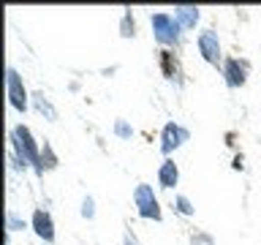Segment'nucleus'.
Returning a JSON list of instances; mask_svg holds the SVG:
<instances>
[{
	"mask_svg": "<svg viewBox=\"0 0 261 245\" xmlns=\"http://www.w3.org/2000/svg\"><path fill=\"white\" fill-rule=\"evenodd\" d=\"M8 144H11V153L19 158L28 169H33L38 177H44V169H41V144L36 142L33 131L28 126H14L8 131Z\"/></svg>",
	"mask_w": 261,
	"mask_h": 245,
	"instance_id": "nucleus-1",
	"label": "nucleus"
},
{
	"mask_svg": "<svg viewBox=\"0 0 261 245\" xmlns=\"http://www.w3.org/2000/svg\"><path fill=\"white\" fill-rule=\"evenodd\" d=\"M150 24H152L155 41H158L163 49L179 46V41H182V36H185V30L179 28V22L174 19V14H166V11L150 14Z\"/></svg>",
	"mask_w": 261,
	"mask_h": 245,
	"instance_id": "nucleus-2",
	"label": "nucleus"
},
{
	"mask_svg": "<svg viewBox=\"0 0 261 245\" xmlns=\"http://www.w3.org/2000/svg\"><path fill=\"white\" fill-rule=\"evenodd\" d=\"M134 204H136L139 218L155 220V224H161V220H163V207H161L158 193L152 191L150 183H139V185L134 188Z\"/></svg>",
	"mask_w": 261,
	"mask_h": 245,
	"instance_id": "nucleus-3",
	"label": "nucleus"
},
{
	"mask_svg": "<svg viewBox=\"0 0 261 245\" xmlns=\"http://www.w3.org/2000/svg\"><path fill=\"white\" fill-rule=\"evenodd\" d=\"M6 95H8V104H11L16 112L24 114L30 109V93H28V87H24V82H22V74L16 71L14 65L6 68Z\"/></svg>",
	"mask_w": 261,
	"mask_h": 245,
	"instance_id": "nucleus-4",
	"label": "nucleus"
},
{
	"mask_svg": "<svg viewBox=\"0 0 261 245\" xmlns=\"http://www.w3.org/2000/svg\"><path fill=\"white\" fill-rule=\"evenodd\" d=\"M196 49H199V55H201V60L207 63V65H223V46H220V38H218V33L215 30H201L199 33V38H196Z\"/></svg>",
	"mask_w": 261,
	"mask_h": 245,
	"instance_id": "nucleus-5",
	"label": "nucleus"
},
{
	"mask_svg": "<svg viewBox=\"0 0 261 245\" xmlns=\"http://www.w3.org/2000/svg\"><path fill=\"white\" fill-rule=\"evenodd\" d=\"M188 139H191V131L182 128L174 120H169L166 126L161 128V153H163V158H171V153H177Z\"/></svg>",
	"mask_w": 261,
	"mask_h": 245,
	"instance_id": "nucleus-6",
	"label": "nucleus"
},
{
	"mask_svg": "<svg viewBox=\"0 0 261 245\" xmlns=\"http://www.w3.org/2000/svg\"><path fill=\"white\" fill-rule=\"evenodd\" d=\"M220 74H223V82L226 87L231 90H240L248 85V74H250V63L248 60H240V57H226L223 65H220Z\"/></svg>",
	"mask_w": 261,
	"mask_h": 245,
	"instance_id": "nucleus-7",
	"label": "nucleus"
},
{
	"mask_svg": "<svg viewBox=\"0 0 261 245\" xmlns=\"http://www.w3.org/2000/svg\"><path fill=\"white\" fill-rule=\"evenodd\" d=\"M30 229L36 232L38 240H44L46 245H52L55 237H57V232H55V220H52V215H49V210H44V207H36V210H33V215H30Z\"/></svg>",
	"mask_w": 261,
	"mask_h": 245,
	"instance_id": "nucleus-8",
	"label": "nucleus"
},
{
	"mask_svg": "<svg viewBox=\"0 0 261 245\" xmlns=\"http://www.w3.org/2000/svg\"><path fill=\"white\" fill-rule=\"evenodd\" d=\"M158 65H161V74L169 82L182 85V65H179V57L174 55V49H161L158 52Z\"/></svg>",
	"mask_w": 261,
	"mask_h": 245,
	"instance_id": "nucleus-9",
	"label": "nucleus"
},
{
	"mask_svg": "<svg viewBox=\"0 0 261 245\" xmlns=\"http://www.w3.org/2000/svg\"><path fill=\"white\" fill-rule=\"evenodd\" d=\"M177 183H179V166L174 163V158H163L158 166V188L171 191Z\"/></svg>",
	"mask_w": 261,
	"mask_h": 245,
	"instance_id": "nucleus-10",
	"label": "nucleus"
},
{
	"mask_svg": "<svg viewBox=\"0 0 261 245\" xmlns=\"http://www.w3.org/2000/svg\"><path fill=\"white\" fill-rule=\"evenodd\" d=\"M174 19L179 22L182 30H196V24L201 19L199 6H174Z\"/></svg>",
	"mask_w": 261,
	"mask_h": 245,
	"instance_id": "nucleus-11",
	"label": "nucleus"
},
{
	"mask_svg": "<svg viewBox=\"0 0 261 245\" xmlns=\"http://www.w3.org/2000/svg\"><path fill=\"white\" fill-rule=\"evenodd\" d=\"M30 104L36 106V109H38L41 114H44V117H46L49 122H55V120H57V109L52 106V101H49V98H46L44 93H41V90H38V93H30Z\"/></svg>",
	"mask_w": 261,
	"mask_h": 245,
	"instance_id": "nucleus-12",
	"label": "nucleus"
},
{
	"mask_svg": "<svg viewBox=\"0 0 261 245\" xmlns=\"http://www.w3.org/2000/svg\"><path fill=\"white\" fill-rule=\"evenodd\" d=\"M60 166V158H57V153H55V147L49 139H44V144H41V169L44 172H52Z\"/></svg>",
	"mask_w": 261,
	"mask_h": 245,
	"instance_id": "nucleus-13",
	"label": "nucleus"
},
{
	"mask_svg": "<svg viewBox=\"0 0 261 245\" xmlns=\"http://www.w3.org/2000/svg\"><path fill=\"white\" fill-rule=\"evenodd\" d=\"M120 36H122V38H134V36H136V19H134V11H130V8H122Z\"/></svg>",
	"mask_w": 261,
	"mask_h": 245,
	"instance_id": "nucleus-14",
	"label": "nucleus"
},
{
	"mask_svg": "<svg viewBox=\"0 0 261 245\" xmlns=\"http://www.w3.org/2000/svg\"><path fill=\"white\" fill-rule=\"evenodd\" d=\"M174 212H179L182 218H193L196 215V207H193V202L188 199L185 193H177L174 196Z\"/></svg>",
	"mask_w": 261,
	"mask_h": 245,
	"instance_id": "nucleus-15",
	"label": "nucleus"
},
{
	"mask_svg": "<svg viewBox=\"0 0 261 245\" xmlns=\"http://www.w3.org/2000/svg\"><path fill=\"white\" fill-rule=\"evenodd\" d=\"M6 229H8V234H11V232H22V229H28V224H24V218H19L14 210H8L6 212Z\"/></svg>",
	"mask_w": 261,
	"mask_h": 245,
	"instance_id": "nucleus-16",
	"label": "nucleus"
},
{
	"mask_svg": "<svg viewBox=\"0 0 261 245\" xmlns=\"http://www.w3.org/2000/svg\"><path fill=\"white\" fill-rule=\"evenodd\" d=\"M82 218H85V220H93L95 218V199H93V196H85V199H82Z\"/></svg>",
	"mask_w": 261,
	"mask_h": 245,
	"instance_id": "nucleus-17",
	"label": "nucleus"
},
{
	"mask_svg": "<svg viewBox=\"0 0 261 245\" xmlns=\"http://www.w3.org/2000/svg\"><path fill=\"white\" fill-rule=\"evenodd\" d=\"M114 136L117 139H130L134 136V128H130L125 120H114Z\"/></svg>",
	"mask_w": 261,
	"mask_h": 245,
	"instance_id": "nucleus-18",
	"label": "nucleus"
},
{
	"mask_svg": "<svg viewBox=\"0 0 261 245\" xmlns=\"http://www.w3.org/2000/svg\"><path fill=\"white\" fill-rule=\"evenodd\" d=\"M191 242H193V245H215V240H212L210 234H204V232L191 234Z\"/></svg>",
	"mask_w": 261,
	"mask_h": 245,
	"instance_id": "nucleus-19",
	"label": "nucleus"
},
{
	"mask_svg": "<svg viewBox=\"0 0 261 245\" xmlns=\"http://www.w3.org/2000/svg\"><path fill=\"white\" fill-rule=\"evenodd\" d=\"M122 245H139V242H136L134 234H125V237H122Z\"/></svg>",
	"mask_w": 261,
	"mask_h": 245,
	"instance_id": "nucleus-20",
	"label": "nucleus"
},
{
	"mask_svg": "<svg viewBox=\"0 0 261 245\" xmlns=\"http://www.w3.org/2000/svg\"><path fill=\"white\" fill-rule=\"evenodd\" d=\"M245 166V163H242V155H237V158H234V169H242Z\"/></svg>",
	"mask_w": 261,
	"mask_h": 245,
	"instance_id": "nucleus-21",
	"label": "nucleus"
}]
</instances>
